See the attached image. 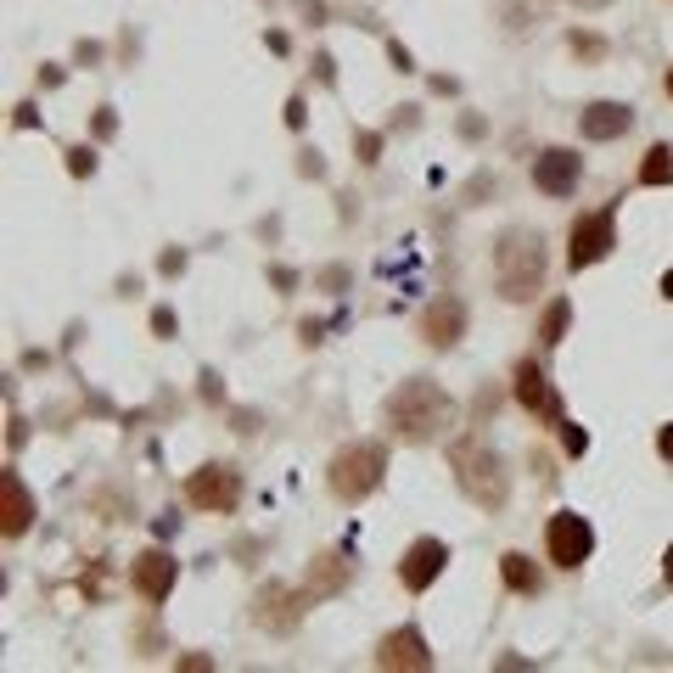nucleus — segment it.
Segmentation results:
<instances>
[{"label": "nucleus", "instance_id": "f257e3e1", "mask_svg": "<svg viewBox=\"0 0 673 673\" xmlns=\"http://www.w3.org/2000/svg\"><path fill=\"white\" fill-rule=\"evenodd\" d=\"M382 421L399 444H432V438L455 421V399H449L438 382H427V376H410V382H399L387 393Z\"/></svg>", "mask_w": 673, "mask_h": 673}, {"label": "nucleus", "instance_id": "f03ea898", "mask_svg": "<svg viewBox=\"0 0 673 673\" xmlns=\"http://www.w3.org/2000/svg\"><path fill=\"white\" fill-rule=\"evenodd\" d=\"M550 275V253L545 236L533 225H505L494 242V292L505 303H533V292H545Z\"/></svg>", "mask_w": 673, "mask_h": 673}, {"label": "nucleus", "instance_id": "7ed1b4c3", "mask_svg": "<svg viewBox=\"0 0 673 673\" xmlns=\"http://www.w3.org/2000/svg\"><path fill=\"white\" fill-rule=\"evenodd\" d=\"M449 466H455V483H460V494H466L472 505L505 511V500H511V472H505L500 449H488L477 432H466V438L449 444Z\"/></svg>", "mask_w": 673, "mask_h": 673}, {"label": "nucleus", "instance_id": "20e7f679", "mask_svg": "<svg viewBox=\"0 0 673 673\" xmlns=\"http://www.w3.org/2000/svg\"><path fill=\"white\" fill-rule=\"evenodd\" d=\"M382 483H387V444H376V438H354V444H343L337 455H331V466H326V488L343 505L371 500Z\"/></svg>", "mask_w": 673, "mask_h": 673}, {"label": "nucleus", "instance_id": "39448f33", "mask_svg": "<svg viewBox=\"0 0 673 673\" xmlns=\"http://www.w3.org/2000/svg\"><path fill=\"white\" fill-rule=\"evenodd\" d=\"M186 500L197 505V511L230 516L242 505V472H236L230 460H208V466H197V472L186 477Z\"/></svg>", "mask_w": 673, "mask_h": 673}, {"label": "nucleus", "instance_id": "423d86ee", "mask_svg": "<svg viewBox=\"0 0 673 673\" xmlns=\"http://www.w3.org/2000/svg\"><path fill=\"white\" fill-rule=\"evenodd\" d=\"M545 550L556 567H567V573H578L589 556H595V528H589V516L578 511H556L545 522Z\"/></svg>", "mask_w": 673, "mask_h": 673}, {"label": "nucleus", "instance_id": "0eeeda50", "mask_svg": "<svg viewBox=\"0 0 673 673\" xmlns=\"http://www.w3.org/2000/svg\"><path fill=\"white\" fill-rule=\"evenodd\" d=\"M612 247H617V208H601V214H578L573 230H567V264H573V270L601 264Z\"/></svg>", "mask_w": 673, "mask_h": 673}, {"label": "nucleus", "instance_id": "6e6552de", "mask_svg": "<svg viewBox=\"0 0 673 673\" xmlns=\"http://www.w3.org/2000/svg\"><path fill=\"white\" fill-rule=\"evenodd\" d=\"M303 606H309V595L292 584H281V578H270V584L253 595V623L264 634H298L303 623Z\"/></svg>", "mask_w": 673, "mask_h": 673}, {"label": "nucleus", "instance_id": "1a4fd4ad", "mask_svg": "<svg viewBox=\"0 0 673 673\" xmlns=\"http://www.w3.org/2000/svg\"><path fill=\"white\" fill-rule=\"evenodd\" d=\"M416 337L432 348V354H444V348H455L460 337H466V303H460L455 292H444V298H432L427 309H421V320H416Z\"/></svg>", "mask_w": 673, "mask_h": 673}, {"label": "nucleus", "instance_id": "9d476101", "mask_svg": "<svg viewBox=\"0 0 673 673\" xmlns=\"http://www.w3.org/2000/svg\"><path fill=\"white\" fill-rule=\"evenodd\" d=\"M444 567H449V545L432 539V533H421L416 545L399 556V584L410 589V595H427V589L444 578Z\"/></svg>", "mask_w": 673, "mask_h": 673}, {"label": "nucleus", "instance_id": "9b49d317", "mask_svg": "<svg viewBox=\"0 0 673 673\" xmlns=\"http://www.w3.org/2000/svg\"><path fill=\"white\" fill-rule=\"evenodd\" d=\"M578 180H584V158L573 146H545L533 158V191H545V197H573Z\"/></svg>", "mask_w": 673, "mask_h": 673}, {"label": "nucleus", "instance_id": "f8f14e48", "mask_svg": "<svg viewBox=\"0 0 673 673\" xmlns=\"http://www.w3.org/2000/svg\"><path fill=\"white\" fill-rule=\"evenodd\" d=\"M376 668H399V673H427L432 668V645L427 634L416 629V623H404V629L382 634V645H376Z\"/></svg>", "mask_w": 673, "mask_h": 673}, {"label": "nucleus", "instance_id": "ddd939ff", "mask_svg": "<svg viewBox=\"0 0 673 673\" xmlns=\"http://www.w3.org/2000/svg\"><path fill=\"white\" fill-rule=\"evenodd\" d=\"M516 404L528 410V416H539L545 427H561V393L550 387V376H545V365H533V359H522L516 365Z\"/></svg>", "mask_w": 673, "mask_h": 673}, {"label": "nucleus", "instance_id": "4468645a", "mask_svg": "<svg viewBox=\"0 0 673 673\" xmlns=\"http://www.w3.org/2000/svg\"><path fill=\"white\" fill-rule=\"evenodd\" d=\"M129 584H135V595H146V601H169L174 584H180V561H174L169 550H141V556L129 561Z\"/></svg>", "mask_w": 673, "mask_h": 673}, {"label": "nucleus", "instance_id": "2eb2a0df", "mask_svg": "<svg viewBox=\"0 0 673 673\" xmlns=\"http://www.w3.org/2000/svg\"><path fill=\"white\" fill-rule=\"evenodd\" d=\"M348 584H354V561H348L343 550H320V556L309 561V573H303V595H309V601H337Z\"/></svg>", "mask_w": 673, "mask_h": 673}, {"label": "nucleus", "instance_id": "dca6fc26", "mask_svg": "<svg viewBox=\"0 0 673 673\" xmlns=\"http://www.w3.org/2000/svg\"><path fill=\"white\" fill-rule=\"evenodd\" d=\"M629 129H634L629 101H589L584 113H578V135H584V141H617V135H629Z\"/></svg>", "mask_w": 673, "mask_h": 673}, {"label": "nucleus", "instance_id": "f3484780", "mask_svg": "<svg viewBox=\"0 0 673 673\" xmlns=\"http://www.w3.org/2000/svg\"><path fill=\"white\" fill-rule=\"evenodd\" d=\"M0 494H6L0 528H6V539H23V533L34 528V494L23 488V477H17V472H6V477H0Z\"/></svg>", "mask_w": 673, "mask_h": 673}, {"label": "nucleus", "instance_id": "a211bd4d", "mask_svg": "<svg viewBox=\"0 0 673 673\" xmlns=\"http://www.w3.org/2000/svg\"><path fill=\"white\" fill-rule=\"evenodd\" d=\"M550 12H556V0H500V23L505 34H539L550 23Z\"/></svg>", "mask_w": 673, "mask_h": 673}, {"label": "nucleus", "instance_id": "6ab92c4d", "mask_svg": "<svg viewBox=\"0 0 673 673\" xmlns=\"http://www.w3.org/2000/svg\"><path fill=\"white\" fill-rule=\"evenodd\" d=\"M500 578H505L511 595H539V589H545V573H539L533 556H522V550H505L500 556Z\"/></svg>", "mask_w": 673, "mask_h": 673}, {"label": "nucleus", "instance_id": "aec40b11", "mask_svg": "<svg viewBox=\"0 0 673 673\" xmlns=\"http://www.w3.org/2000/svg\"><path fill=\"white\" fill-rule=\"evenodd\" d=\"M640 186H673V146L657 141L640 163Z\"/></svg>", "mask_w": 673, "mask_h": 673}, {"label": "nucleus", "instance_id": "412c9836", "mask_svg": "<svg viewBox=\"0 0 673 673\" xmlns=\"http://www.w3.org/2000/svg\"><path fill=\"white\" fill-rule=\"evenodd\" d=\"M567 320H573V303H567V298H550L545 320H539V348H561V337H567Z\"/></svg>", "mask_w": 673, "mask_h": 673}, {"label": "nucleus", "instance_id": "4be33fe9", "mask_svg": "<svg viewBox=\"0 0 673 673\" xmlns=\"http://www.w3.org/2000/svg\"><path fill=\"white\" fill-rule=\"evenodd\" d=\"M567 51H573L578 62H606V51H612V45H606V34L573 29V34H567Z\"/></svg>", "mask_w": 673, "mask_h": 673}, {"label": "nucleus", "instance_id": "5701e85b", "mask_svg": "<svg viewBox=\"0 0 673 673\" xmlns=\"http://www.w3.org/2000/svg\"><path fill=\"white\" fill-rule=\"evenodd\" d=\"M68 174L73 180H90L96 174V146H68Z\"/></svg>", "mask_w": 673, "mask_h": 673}, {"label": "nucleus", "instance_id": "b1692460", "mask_svg": "<svg viewBox=\"0 0 673 673\" xmlns=\"http://www.w3.org/2000/svg\"><path fill=\"white\" fill-rule=\"evenodd\" d=\"M354 146H359V163H382V135L376 129H359Z\"/></svg>", "mask_w": 673, "mask_h": 673}, {"label": "nucleus", "instance_id": "393cba45", "mask_svg": "<svg viewBox=\"0 0 673 673\" xmlns=\"http://www.w3.org/2000/svg\"><path fill=\"white\" fill-rule=\"evenodd\" d=\"M561 444H567V455H584V449H589V432L578 427V421H561Z\"/></svg>", "mask_w": 673, "mask_h": 673}, {"label": "nucleus", "instance_id": "a878e982", "mask_svg": "<svg viewBox=\"0 0 673 673\" xmlns=\"http://www.w3.org/2000/svg\"><path fill=\"white\" fill-rule=\"evenodd\" d=\"M298 174H303V180H326V163H320L315 146H303V152H298Z\"/></svg>", "mask_w": 673, "mask_h": 673}, {"label": "nucleus", "instance_id": "bb28decb", "mask_svg": "<svg viewBox=\"0 0 673 673\" xmlns=\"http://www.w3.org/2000/svg\"><path fill=\"white\" fill-rule=\"evenodd\" d=\"M494 191H500V186H494V174H477L472 186H466V202L477 208V202H483V197H494Z\"/></svg>", "mask_w": 673, "mask_h": 673}, {"label": "nucleus", "instance_id": "cd10ccee", "mask_svg": "<svg viewBox=\"0 0 673 673\" xmlns=\"http://www.w3.org/2000/svg\"><path fill=\"white\" fill-rule=\"evenodd\" d=\"M152 331H158V337H174V331H180V320H174L169 303H163V309H152Z\"/></svg>", "mask_w": 673, "mask_h": 673}, {"label": "nucleus", "instance_id": "c85d7f7f", "mask_svg": "<svg viewBox=\"0 0 673 673\" xmlns=\"http://www.w3.org/2000/svg\"><path fill=\"white\" fill-rule=\"evenodd\" d=\"M298 12H303L309 29H320V23H326V0H298Z\"/></svg>", "mask_w": 673, "mask_h": 673}, {"label": "nucleus", "instance_id": "c756f323", "mask_svg": "<svg viewBox=\"0 0 673 673\" xmlns=\"http://www.w3.org/2000/svg\"><path fill=\"white\" fill-rule=\"evenodd\" d=\"M387 57H393V68H399V73H416V57H410L399 40H387Z\"/></svg>", "mask_w": 673, "mask_h": 673}, {"label": "nucleus", "instance_id": "7c9ffc66", "mask_svg": "<svg viewBox=\"0 0 673 673\" xmlns=\"http://www.w3.org/2000/svg\"><path fill=\"white\" fill-rule=\"evenodd\" d=\"M158 270L163 275H180V270H186V253H180V247H169V253L158 258Z\"/></svg>", "mask_w": 673, "mask_h": 673}, {"label": "nucleus", "instance_id": "2f4dec72", "mask_svg": "<svg viewBox=\"0 0 673 673\" xmlns=\"http://www.w3.org/2000/svg\"><path fill=\"white\" fill-rule=\"evenodd\" d=\"M315 79H320V85H337V62H331L326 51L315 57Z\"/></svg>", "mask_w": 673, "mask_h": 673}, {"label": "nucleus", "instance_id": "473e14b6", "mask_svg": "<svg viewBox=\"0 0 673 673\" xmlns=\"http://www.w3.org/2000/svg\"><path fill=\"white\" fill-rule=\"evenodd\" d=\"M113 129H118V113H113V107H96V135H101V141H107Z\"/></svg>", "mask_w": 673, "mask_h": 673}, {"label": "nucleus", "instance_id": "72a5a7b5", "mask_svg": "<svg viewBox=\"0 0 673 673\" xmlns=\"http://www.w3.org/2000/svg\"><path fill=\"white\" fill-rule=\"evenodd\" d=\"M73 57L85 62V68H96V62H101V45H96V40H79V51H73Z\"/></svg>", "mask_w": 673, "mask_h": 673}, {"label": "nucleus", "instance_id": "f704fd0d", "mask_svg": "<svg viewBox=\"0 0 673 673\" xmlns=\"http://www.w3.org/2000/svg\"><path fill=\"white\" fill-rule=\"evenodd\" d=\"M657 455H662V460H668V466H673V421H668V427L657 432Z\"/></svg>", "mask_w": 673, "mask_h": 673}, {"label": "nucleus", "instance_id": "c9c22d12", "mask_svg": "<svg viewBox=\"0 0 673 673\" xmlns=\"http://www.w3.org/2000/svg\"><path fill=\"white\" fill-rule=\"evenodd\" d=\"M343 281H348V270H343V264H331V270H326V275H320V287H331V292L343 287Z\"/></svg>", "mask_w": 673, "mask_h": 673}, {"label": "nucleus", "instance_id": "e433bc0d", "mask_svg": "<svg viewBox=\"0 0 673 673\" xmlns=\"http://www.w3.org/2000/svg\"><path fill=\"white\" fill-rule=\"evenodd\" d=\"M202 399H225V387H219V376H214V371L202 376Z\"/></svg>", "mask_w": 673, "mask_h": 673}, {"label": "nucleus", "instance_id": "4c0bfd02", "mask_svg": "<svg viewBox=\"0 0 673 673\" xmlns=\"http://www.w3.org/2000/svg\"><path fill=\"white\" fill-rule=\"evenodd\" d=\"M17 124H23V129L40 124V107H34V101H23V107H17Z\"/></svg>", "mask_w": 673, "mask_h": 673}, {"label": "nucleus", "instance_id": "58836bf2", "mask_svg": "<svg viewBox=\"0 0 673 673\" xmlns=\"http://www.w3.org/2000/svg\"><path fill=\"white\" fill-rule=\"evenodd\" d=\"M287 124H292V129H303V96H292V101H287Z\"/></svg>", "mask_w": 673, "mask_h": 673}, {"label": "nucleus", "instance_id": "ea45409f", "mask_svg": "<svg viewBox=\"0 0 673 673\" xmlns=\"http://www.w3.org/2000/svg\"><path fill=\"white\" fill-rule=\"evenodd\" d=\"M180 668H186V673H202V668H214V662H208V657H197V651H191V657H180Z\"/></svg>", "mask_w": 673, "mask_h": 673}, {"label": "nucleus", "instance_id": "a19ab883", "mask_svg": "<svg viewBox=\"0 0 673 673\" xmlns=\"http://www.w3.org/2000/svg\"><path fill=\"white\" fill-rule=\"evenodd\" d=\"M236 432H242V438H247V432H258V416H253V410H242V416H236Z\"/></svg>", "mask_w": 673, "mask_h": 673}, {"label": "nucleus", "instance_id": "79ce46f5", "mask_svg": "<svg viewBox=\"0 0 673 673\" xmlns=\"http://www.w3.org/2000/svg\"><path fill=\"white\" fill-rule=\"evenodd\" d=\"M578 12H606V6H617V0H573Z\"/></svg>", "mask_w": 673, "mask_h": 673}, {"label": "nucleus", "instance_id": "37998d69", "mask_svg": "<svg viewBox=\"0 0 673 673\" xmlns=\"http://www.w3.org/2000/svg\"><path fill=\"white\" fill-rule=\"evenodd\" d=\"M662 578H668V589H673V545H668V556H662Z\"/></svg>", "mask_w": 673, "mask_h": 673}, {"label": "nucleus", "instance_id": "c03bdc74", "mask_svg": "<svg viewBox=\"0 0 673 673\" xmlns=\"http://www.w3.org/2000/svg\"><path fill=\"white\" fill-rule=\"evenodd\" d=\"M662 298H668V303H673V270H668V275H662Z\"/></svg>", "mask_w": 673, "mask_h": 673}, {"label": "nucleus", "instance_id": "a18cd8bd", "mask_svg": "<svg viewBox=\"0 0 673 673\" xmlns=\"http://www.w3.org/2000/svg\"><path fill=\"white\" fill-rule=\"evenodd\" d=\"M662 90H668V96H673V68H668V79H662Z\"/></svg>", "mask_w": 673, "mask_h": 673}]
</instances>
